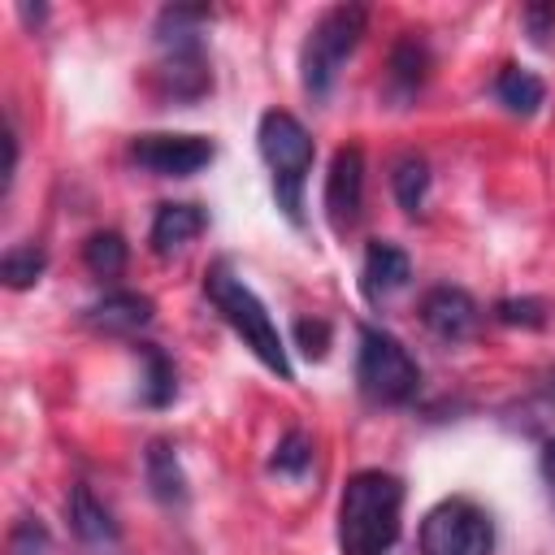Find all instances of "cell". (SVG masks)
<instances>
[{
    "label": "cell",
    "mask_w": 555,
    "mask_h": 555,
    "mask_svg": "<svg viewBox=\"0 0 555 555\" xmlns=\"http://www.w3.org/2000/svg\"><path fill=\"white\" fill-rule=\"evenodd\" d=\"M212 22V9L204 4H173L156 17V65H152V91L169 104H191L212 91V69L204 56L199 26Z\"/></svg>",
    "instance_id": "cell-1"
},
{
    "label": "cell",
    "mask_w": 555,
    "mask_h": 555,
    "mask_svg": "<svg viewBox=\"0 0 555 555\" xmlns=\"http://www.w3.org/2000/svg\"><path fill=\"white\" fill-rule=\"evenodd\" d=\"M403 520V481L382 468H360L347 477L338 499V551L343 555H386Z\"/></svg>",
    "instance_id": "cell-2"
},
{
    "label": "cell",
    "mask_w": 555,
    "mask_h": 555,
    "mask_svg": "<svg viewBox=\"0 0 555 555\" xmlns=\"http://www.w3.org/2000/svg\"><path fill=\"white\" fill-rule=\"evenodd\" d=\"M204 295H208V304L221 312V321L243 338V347H247L269 373H278L282 382H295L286 343H282V334H278V325H273V317H269V308L260 304V295H256L225 260L208 264V273H204Z\"/></svg>",
    "instance_id": "cell-3"
},
{
    "label": "cell",
    "mask_w": 555,
    "mask_h": 555,
    "mask_svg": "<svg viewBox=\"0 0 555 555\" xmlns=\"http://www.w3.org/2000/svg\"><path fill=\"white\" fill-rule=\"evenodd\" d=\"M256 143H260V156L273 173L278 208L286 212L291 225H304V182H308V169H312V156H317V143H312L308 126L286 108H269L256 126Z\"/></svg>",
    "instance_id": "cell-4"
},
{
    "label": "cell",
    "mask_w": 555,
    "mask_h": 555,
    "mask_svg": "<svg viewBox=\"0 0 555 555\" xmlns=\"http://www.w3.org/2000/svg\"><path fill=\"white\" fill-rule=\"evenodd\" d=\"M356 386L377 408H403L421 390V369L412 351L382 325H360V351H356Z\"/></svg>",
    "instance_id": "cell-5"
},
{
    "label": "cell",
    "mask_w": 555,
    "mask_h": 555,
    "mask_svg": "<svg viewBox=\"0 0 555 555\" xmlns=\"http://www.w3.org/2000/svg\"><path fill=\"white\" fill-rule=\"evenodd\" d=\"M364 26H369L364 4H334L308 26V39L299 48V78L312 100H325L334 91V78L343 69V61L356 52Z\"/></svg>",
    "instance_id": "cell-6"
},
{
    "label": "cell",
    "mask_w": 555,
    "mask_h": 555,
    "mask_svg": "<svg viewBox=\"0 0 555 555\" xmlns=\"http://www.w3.org/2000/svg\"><path fill=\"white\" fill-rule=\"evenodd\" d=\"M421 555H494V520L473 499H442L421 520Z\"/></svg>",
    "instance_id": "cell-7"
},
{
    "label": "cell",
    "mask_w": 555,
    "mask_h": 555,
    "mask_svg": "<svg viewBox=\"0 0 555 555\" xmlns=\"http://www.w3.org/2000/svg\"><path fill=\"white\" fill-rule=\"evenodd\" d=\"M217 143L204 134H182V130H147L130 139V160L156 178H191L204 165H212Z\"/></svg>",
    "instance_id": "cell-8"
},
{
    "label": "cell",
    "mask_w": 555,
    "mask_h": 555,
    "mask_svg": "<svg viewBox=\"0 0 555 555\" xmlns=\"http://www.w3.org/2000/svg\"><path fill=\"white\" fill-rule=\"evenodd\" d=\"M364 208V152L360 143H343L325 173V217L338 234L356 230Z\"/></svg>",
    "instance_id": "cell-9"
},
{
    "label": "cell",
    "mask_w": 555,
    "mask_h": 555,
    "mask_svg": "<svg viewBox=\"0 0 555 555\" xmlns=\"http://www.w3.org/2000/svg\"><path fill=\"white\" fill-rule=\"evenodd\" d=\"M421 325L438 343H464L481 325V308L464 286H434L421 299Z\"/></svg>",
    "instance_id": "cell-10"
},
{
    "label": "cell",
    "mask_w": 555,
    "mask_h": 555,
    "mask_svg": "<svg viewBox=\"0 0 555 555\" xmlns=\"http://www.w3.org/2000/svg\"><path fill=\"white\" fill-rule=\"evenodd\" d=\"M65 516H69L74 538H78L91 555H113V551H121V525H117L113 512L91 494L87 481H74V486H69Z\"/></svg>",
    "instance_id": "cell-11"
},
{
    "label": "cell",
    "mask_w": 555,
    "mask_h": 555,
    "mask_svg": "<svg viewBox=\"0 0 555 555\" xmlns=\"http://www.w3.org/2000/svg\"><path fill=\"white\" fill-rule=\"evenodd\" d=\"M412 278V260L399 243L390 238H373L369 251H364V264H360V291L373 308H382L386 299H395Z\"/></svg>",
    "instance_id": "cell-12"
},
{
    "label": "cell",
    "mask_w": 555,
    "mask_h": 555,
    "mask_svg": "<svg viewBox=\"0 0 555 555\" xmlns=\"http://www.w3.org/2000/svg\"><path fill=\"white\" fill-rule=\"evenodd\" d=\"M204 230H208V212H204L199 204H191V199H178V204L165 199V204H156V212H152L147 243H152L156 256H173V251H182L186 243H195Z\"/></svg>",
    "instance_id": "cell-13"
},
{
    "label": "cell",
    "mask_w": 555,
    "mask_h": 555,
    "mask_svg": "<svg viewBox=\"0 0 555 555\" xmlns=\"http://www.w3.org/2000/svg\"><path fill=\"white\" fill-rule=\"evenodd\" d=\"M152 317H156V304H152L147 295H139V291H108V295H100V299L82 312V321H87L95 334H134V330H143Z\"/></svg>",
    "instance_id": "cell-14"
},
{
    "label": "cell",
    "mask_w": 555,
    "mask_h": 555,
    "mask_svg": "<svg viewBox=\"0 0 555 555\" xmlns=\"http://www.w3.org/2000/svg\"><path fill=\"white\" fill-rule=\"evenodd\" d=\"M143 477H147V490L160 507H182L186 503V473H182V460H178V447L169 438H152L147 451H143Z\"/></svg>",
    "instance_id": "cell-15"
},
{
    "label": "cell",
    "mask_w": 555,
    "mask_h": 555,
    "mask_svg": "<svg viewBox=\"0 0 555 555\" xmlns=\"http://www.w3.org/2000/svg\"><path fill=\"white\" fill-rule=\"evenodd\" d=\"M134 356L143 360V386H139V403L160 412L178 399V369H173V356L156 343H134Z\"/></svg>",
    "instance_id": "cell-16"
},
{
    "label": "cell",
    "mask_w": 555,
    "mask_h": 555,
    "mask_svg": "<svg viewBox=\"0 0 555 555\" xmlns=\"http://www.w3.org/2000/svg\"><path fill=\"white\" fill-rule=\"evenodd\" d=\"M425 74H429V48L416 39V35H408V39H399L395 43V52H390V74H386V91L399 100V104H408L416 91H421V82H425Z\"/></svg>",
    "instance_id": "cell-17"
},
{
    "label": "cell",
    "mask_w": 555,
    "mask_h": 555,
    "mask_svg": "<svg viewBox=\"0 0 555 555\" xmlns=\"http://www.w3.org/2000/svg\"><path fill=\"white\" fill-rule=\"evenodd\" d=\"M494 95H499V104H503L507 113L533 117V113L546 104V82H542L533 69H525V65H503L499 78H494Z\"/></svg>",
    "instance_id": "cell-18"
},
{
    "label": "cell",
    "mask_w": 555,
    "mask_h": 555,
    "mask_svg": "<svg viewBox=\"0 0 555 555\" xmlns=\"http://www.w3.org/2000/svg\"><path fill=\"white\" fill-rule=\"evenodd\" d=\"M390 186H395V199H399V208L408 217L425 212V199H429V165H425V156H416V152L399 156V165L390 173Z\"/></svg>",
    "instance_id": "cell-19"
},
{
    "label": "cell",
    "mask_w": 555,
    "mask_h": 555,
    "mask_svg": "<svg viewBox=\"0 0 555 555\" xmlns=\"http://www.w3.org/2000/svg\"><path fill=\"white\" fill-rule=\"evenodd\" d=\"M126 256H130V247H126V238L117 234V230H95L87 243H82V264L95 273V278H121V269H126Z\"/></svg>",
    "instance_id": "cell-20"
},
{
    "label": "cell",
    "mask_w": 555,
    "mask_h": 555,
    "mask_svg": "<svg viewBox=\"0 0 555 555\" xmlns=\"http://www.w3.org/2000/svg\"><path fill=\"white\" fill-rule=\"evenodd\" d=\"M43 269H48V251L43 247H35V243L9 247L4 260H0V282L9 291H26V286H35L43 278Z\"/></svg>",
    "instance_id": "cell-21"
},
{
    "label": "cell",
    "mask_w": 555,
    "mask_h": 555,
    "mask_svg": "<svg viewBox=\"0 0 555 555\" xmlns=\"http://www.w3.org/2000/svg\"><path fill=\"white\" fill-rule=\"evenodd\" d=\"M308 464H312V442H308V434H299V429H291V434L273 447V460H269V468L282 473V477H304Z\"/></svg>",
    "instance_id": "cell-22"
},
{
    "label": "cell",
    "mask_w": 555,
    "mask_h": 555,
    "mask_svg": "<svg viewBox=\"0 0 555 555\" xmlns=\"http://www.w3.org/2000/svg\"><path fill=\"white\" fill-rule=\"evenodd\" d=\"M9 555H52V533L39 516H17L9 529Z\"/></svg>",
    "instance_id": "cell-23"
},
{
    "label": "cell",
    "mask_w": 555,
    "mask_h": 555,
    "mask_svg": "<svg viewBox=\"0 0 555 555\" xmlns=\"http://www.w3.org/2000/svg\"><path fill=\"white\" fill-rule=\"evenodd\" d=\"M490 317L494 321H503V325H525V330H542L546 325V304L542 299H499L494 308H490Z\"/></svg>",
    "instance_id": "cell-24"
},
{
    "label": "cell",
    "mask_w": 555,
    "mask_h": 555,
    "mask_svg": "<svg viewBox=\"0 0 555 555\" xmlns=\"http://www.w3.org/2000/svg\"><path fill=\"white\" fill-rule=\"evenodd\" d=\"M520 22H525V30H529V39L538 48H551V39H555V4H525Z\"/></svg>",
    "instance_id": "cell-25"
},
{
    "label": "cell",
    "mask_w": 555,
    "mask_h": 555,
    "mask_svg": "<svg viewBox=\"0 0 555 555\" xmlns=\"http://www.w3.org/2000/svg\"><path fill=\"white\" fill-rule=\"evenodd\" d=\"M295 338H299V347H304V356L308 360H321L325 356V347H330V325L325 321H295Z\"/></svg>",
    "instance_id": "cell-26"
},
{
    "label": "cell",
    "mask_w": 555,
    "mask_h": 555,
    "mask_svg": "<svg viewBox=\"0 0 555 555\" xmlns=\"http://www.w3.org/2000/svg\"><path fill=\"white\" fill-rule=\"evenodd\" d=\"M13 169H17V130H13V121L4 126V191H9V182H13Z\"/></svg>",
    "instance_id": "cell-27"
},
{
    "label": "cell",
    "mask_w": 555,
    "mask_h": 555,
    "mask_svg": "<svg viewBox=\"0 0 555 555\" xmlns=\"http://www.w3.org/2000/svg\"><path fill=\"white\" fill-rule=\"evenodd\" d=\"M542 477H546V490H551V499H555V438H551L546 451H542Z\"/></svg>",
    "instance_id": "cell-28"
},
{
    "label": "cell",
    "mask_w": 555,
    "mask_h": 555,
    "mask_svg": "<svg viewBox=\"0 0 555 555\" xmlns=\"http://www.w3.org/2000/svg\"><path fill=\"white\" fill-rule=\"evenodd\" d=\"M22 17H26V22H43L48 9H30V4H22Z\"/></svg>",
    "instance_id": "cell-29"
}]
</instances>
